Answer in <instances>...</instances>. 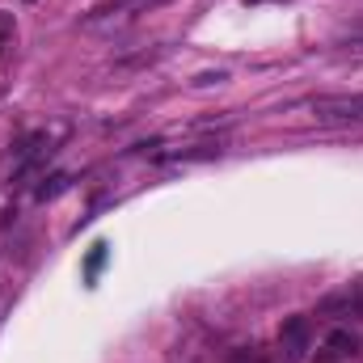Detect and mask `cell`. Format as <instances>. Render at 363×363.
I'll use <instances>...</instances> for the list:
<instances>
[{"mask_svg":"<svg viewBox=\"0 0 363 363\" xmlns=\"http://www.w3.org/2000/svg\"><path fill=\"white\" fill-rule=\"evenodd\" d=\"M60 190H68V174H55V178H47L38 186V199H55Z\"/></svg>","mask_w":363,"mask_h":363,"instance_id":"cell-6","label":"cell"},{"mask_svg":"<svg viewBox=\"0 0 363 363\" xmlns=\"http://www.w3.org/2000/svg\"><path fill=\"white\" fill-rule=\"evenodd\" d=\"M228 81V72H203V77H194V89H207V85H224Z\"/></svg>","mask_w":363,"mask_h":363,"instance_id":"cell-8","label":"cell"},{"mask_svg":"<svg viewBox=\"0 0 363 363\" xmlns=\"http://www.w3.org/2000/svg\"><path fill=\"white\" fill-rule=\"evenodd\" d=\"M26 4H34V0H26Z\"/></svg>","mask_w":363,"mask_h":363,"instance_id":"cell-12","label":"cell"},{"mask_svg":"<svg viewBox=\"0 0 363 363\" xmlns=\"http://www.w3.org/2000/svg\"><path fill=\"white\" fill-rule=\"evenodd\" d=\"M279 347H283L287 363L304 359V347H308V321H304V317H291V321L279 330Z\"/></svg>","mask_w":363,"mask_h":363,"instance_id":"cell-3","label":"cell"},{"mask_svg":"<svg viewBox=\"0 0 363 363\" xmlns=\"http://www.w3.org/2000/svg\"><path fill=\"white\" fill-rule=\"evenodd\" d=\"M157 4H169V0H97L89 13H85L81 26L85 30H110V26H118L127 17H140V13H148Z\"/></svg>","mask_w":363,"mask_h":363,"instance_id":"cell-1","label":"cell"},{"mask_svg":"<svg viewBox=\"0 0 363 363\" xmlns=\"http://www.w3.org/2000/svg\"><path fill=\"white\" fill-rule=\"evenodd\" d=\"M245 4H271V0H245Z\"/></svg>","mask_w":363,"mask_h":363,"instance_id":"cell-11","label":"cell"},{"mask_svg":"<svg viewBox=\"0 0 363 363\" xmlns=\"http://www.w3.org/2000/svg\"><path fill=\"white\" fill-rule=\"evenodd\" d=\"M233 363H262L258 355H233Z\"/></svg>","mask_w":363,"mask_h":363,"instance_id":"cell-10","label":"cell"},{"mask_svg":"<svg viewBox=\"0 0 363 363\" xmlns=\"http://www.w3.org/2000/svg\"><path fill=\"white\" fill-rule=\"evenodd\" d=\"M355 351H359V338H355L351 330L325 334V355H330V359H347V355H355Z\"/></svg>","mask_w":363,"mask_h":363,"instance_id":"cell-4","label":"cell"},{"mask_svg":"<svg viewBox=\"0 0 363 363\" xmlns=\"http://www.w3.org/2000/svg\"><path fill=\"white\" fill-rule=\"evenodd\" d=\"M308 110L321 123H363V93H325L308 97Z\"/></svg>","mask_w":363,"mask_h":363,"instance_id":"cell-2","label":"cell"},{"mask_svg":"<svg viewBox=\"0 0 363 363\" xmlns=\"http://www.w3.org/2000/svg\"><path fill=\"white\" fill-rule=\"evenodd\" d=\"M13 38H17V17L13 13H0V55L13 47Z\"/></svg>","mask_w":363,"mask_h":363,"instance_id":"cell-5","label":"cell"},{"mask_svg":"<svg viewBox=\"0 0 363 363\" xmlns=\"http://www.w3.org/2000/svg\"><path fill=\"white\" fill-rule=\"evenodd\" d=\"M342 55H347V60H363V43H347Z\"/></svg>","mask_w":363,"mask_h":363,"instance_id":"cell-9","label":"cell"},{"mask_svg":"<svg viewBox=\"0 0 363 363\" xmlns=\"http://www.w3.org/2000/svg\"><path fill=\"white\" fill-rule=\"evenodd\" d=\"M101 262H106V245H93L89 262H85V274H89V279H93V274L101 271Z\"/></svg>","mask_w":363,"mask_h":363,"instance_id":"cell-7","label":"cell"}]
</instances>
